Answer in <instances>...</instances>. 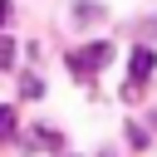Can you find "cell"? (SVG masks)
Masks as SVG:
<instances>
[{"mask_svg":"<svg viewBox=\"0 0 157 157\" xmlns=\"http://www.w3.org/2000/svg\"><path fill=\"white\" fill-rule=\"evenodd\" d=\"M5 20H10V0H0V25H5Z\"/></svg>","mask_w":157,"mask_h":157,"instance_id":"cell-6","label":"cell"},{"mask_svg":"<svg viewBox=\"0 0 157 157\" xmlns=\"http://www.w3.org/2000/svg\"><path fill=\"white\" fill-rule=\"evenodd\" d=\"M152 69H157V54H152V49H132V64H128V74H132V83H137V88L147 83V74H152Z\"/></svg>","mask_w":157,"mask_h":157,"instance_id":"cell-2","label":"cell"},{"mask_svg":"<svg viewBox=\"0 0 157 157\" xmlns=\"http://www.w3.org/2000/svg\"><path fill=\"white\" fill-rule=\"evenodd\" d=\"M10 137H15V108L0 103V142H10Z\"/></svg>","mask_w":157,"mask_h":157,"instance_id":"cell-3","label":"cell"},{"mask_svg":"<svg viewBox=\"0 0 157 157\" xmlns=\"http://www.w3.org/2000/svg\"><path fill=\"white\" fill-rule=\"evenodd\" d=\"M20 93H25V98H44V83H39V78H25Z\"/></svg>","mask_w":157,"mask_h":157,"instance_id":"cell-4","label":"cell"},{"mask_svg":"<svg viewBox=\"0 0 157 157\" xmlns=\"http://www.w3.org/2000/svg\"><path fill=\"white\" fill-rule=\"evenodd\" d=\"M10 64H15V44L0 34V69H10Z\"/></svg>","mask_w":157,"mask_h":157,"instance_id":"cell-5","label":"cell"},{"mask_svg":"<svg viewBox=\"0 0 157 157\" xmlns=\"http://www.w3.org/2000/svg\"><path fill=\"white\" fill-rule=\"evenodd\" d=\"M108 59H113V44H108V39H98V44H88V49H69V59H64V64H69V74H74V78H93Z\"/></svg>","mask_w":157,"mask_h":157,"instance_id":"cell-1","label":"cell"}]
</instances>
